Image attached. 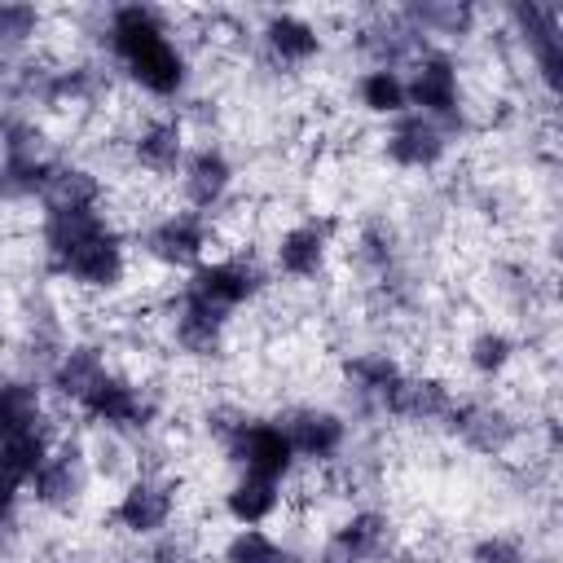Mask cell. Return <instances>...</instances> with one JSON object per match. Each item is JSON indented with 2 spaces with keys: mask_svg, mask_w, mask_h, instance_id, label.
<instances>
[{
  "mask_svg": "<svg viewBox=\"0 0 563 563\" xmlns=\"http://www.w3.org/2000/svg\"><path fill=\"white\" fill-rule=\"evenodd\" d=\"M97 40V48L110 57V66L119 70V79L154 101H185L194 88V57L189 44L176 35V18L128 0V4H110L97 13V26L88 31Z\"/></svg>",
  "mask_w": 563,
  "mask_h": 563,
  "instance_id": "cell-1",
  "label": "cell"
},
{
  "mask_svg": "<svg viewBox=\"0 0 563 563\" xmlns=\"http://www.w3.org/2000/svg\"><path fill=\"white\" fill-rule=\"evenodd\" d=\"M40 264L79 295L110 299L132 277V242L106 207H40Z\"/></svg>",
  "mask_w": 563,
  "mask_h": 563,
  "instance_id": "cell-2",
  "label": "cell"
},
{
  "mask_svg": "<svg viewBox=\"0 0 563 563\" xmlns=\"http://www.w3.org/2000/svg\"><path fill=\"white\" fill-rule=\"evenodd\" d=\"M75 413L106 435H128V440H145L154 431V422L163 418V396L158 387H150L145 378L128 374V369H106L92 391L75 405Z\"/></svg>",
  "mask_w": 563,
  "mask_h": 563,
  "instance_id": "cell-3",
  "label": "cell"
},
{
  "mask_svg": "<svg viewBox=\"0 0 563 563\" xmlns=\"http://www.w3.org/2000/svg\"><path fill=\"white\" fill-rule=\"evenodd\" d=\"M405 92H409V110L440 123L449 136L466 132V75H462V57L453 48H422L409 66H405Z\"/></svg>",
  "mask_w": 563,
  "mask_h": 563,
  "instance_id": "cell-4",
  "label": "cell"
},
{
  "mask_svg": "<svg viewBox=\"0 0 563 563\" xmlns=\"http://www.w3.org/2000/svg\"><path fill=\"white\" fill-rule=\"evenodd\" d=\"M216 224L189 207H163L136 229V251L163 273H194L216 255Z\"/></svg>",
  "mask_w": 563,
  "mask_h": 563,
  "instance_id": "cell-5",
  "label": "cell"
},
{
  "mask_svg": "<svg viewBox=\"0 0 563 563\" xmlns=\"http://www.w3.org/2000/svg\"><path fill=\"white\" fill-rule=\"evenodd\" d=\"M176 515H180V479L172 471H136L132 479L119 484L106 523L128 541H154L172 532Z\"/></svg>",
  "mask_w": 563,
  "mask_h": 563,
  "instance_id": "cell-6",
  "label": "cell"
},
{
  "mask_svg": "<svg viewBox=\"0 0 563 563\" xmlns=\"http://www.w3.org/2000/svg\"><path fill=\"white\" fill-rule=\"evenodd\" d=\"M180 286L189 295H198L202 303H211L216 312L238 317L242 308H251V303H260L268 295L273 273L255 251H224V255L202 260L194 273H185Z\"/></svg>",
  "mask_w": 563,
  "mask_h": 563,
  "instance_id": "cell-7",
  "label": "cell"
},
{
  "mask_svg": "<svg viewBox=\"0 0 563 563\" xmlns=\"http://www.w3.org/2000/svg\"><path fill=\"white\" fill-rule=\"evenodd\" d=\"M400 550V528L383 506H352L325 528L312 563H391Z\"/></svg>",
  "mask_w": 563,
  "mask_h": 563,
  "instance_id": "cell-8",
  "label": "cell"
},
{
  "mask_svg": "<svg viewBox=\"0 0 563 563\" xmlns=\"http://www.w3.org/2000/svg\"><path fill=\"white\" fill-rule=\"evenodd\" d=\"M92 462H88V440L84 435H57L40 471L26 479V497L44 515H79L88 493H92Z\"/></svg>",
  "mask_w": 563,
  "mask_h": 563,
  "instance_id": "cell-9",
  "label": "cell"
},
{
  "mask_svg": "<svg viewBox=\"0 0 563 563\" xmlns=\"http://www.w3.org/2000/svg\"><path fill=\"white\" fill-rule=\"evenodd\" d=\"M290 449H295V462L299 466H317V471H330L347 457V444H352V418L347 409L339 405H321V400H299V405H286L277 413Z\"/></svg>",
  "mask_w": 563,
  "mask_h": 563,
  "instance_id": "cell-10",
  "label": "cell"
},
{
  "mask_svg": "<svg viewBox=\"0 0 563 563\" xmlns=\"http://www.w3.org/2000/svg\"><path fill=\"white\" fill-rule=\"evenodd\" d=\"M220 457L224 466H233V475H264V479H277V484H290L299 462H295V449L282 431L277 418H260V413H242L238 427L220 440Z\"/></svg>",
  "mask_w": 563,
  "mask_h": 563,
  "instance_id": "cell-11",
  "label": "cell"
},
{
  "mask_svg": "<svg viewBox=\"0 0 563 563\" xmlns=\"http://www.w3.org/2000/svg\"><path fill=\"white\" fill-rule=\"evenodd\" d=\"M334 229L339 224L330 216L290 220L268 246V273L282 282H295V286L321 282L330 273V260H334Z\"/></svg>",
  "mask_w": 563,
  "mask_h": 563,
  "instance_id": "cell-12",
  "label": "cell"
},
{
  "mask_svg": "<svg viewBox=\"0 0 563 563\" xmlns=\"http://www.w3.org/2000/svg\"><path fill=\"white\" fill-rule=\"evenodd\" d=\"M444 435H453L466 453L506 457L519 444L523 422H519V413L506 400H493V396H457V405H453V413L444 422Z\"/></svg>",
  "mask_w": 563,
  "mask_h": 563,
  "instance_id": "cell-13",
  "label": "cell"
},
{
  "mask_svg": "<svg viewBox=\"0 0 563 563\" xmlns=\"http://www.w3.org/2000/svg\"><path fill=\"white\" fill-rule=\"evenodd\" d=\"M405 374H409L405 361L396 352H387V347H356L339 365L343 396H347L352 413H361V418H387Z\"/></svg>",
  "mask_w": 563,
  "mask_h": 563,
  "instance_id": "cell-14",
  "label": "cell"
},
{
  "mask_svg": "<svg viewBox=\"0 0 563 563\" xmlns=\"http://www.w3.org/2000/svg\"><path fill=\"white\" fill-rule=\"evenodd\" d=\"M506 26H510V40L528 53L541 88L554 97L559 92V75H563V22H559V9L554 4H541V0H515L501 9Z\"/></svg>",
  "mask_w": 563,
  "mask_h": 563,
  "instance_id": "cell-15",
  "label": "cell"
},
{
  "mask_svg": "<svg viewBox=\"0 0 563 563\" xmlns=\"http://www.w3.org/2000/svg\"><path fill=\"white\" fill-rule=\"evenodd\" d=\"M449 150H453V136L440 123H431V119H422L413 110L387 119L383 132H378L383 163L396 167V172H409V176H427V172L444 167Z\"/></svg>",
  "mask_w": 563,
  "mask_h": 563,
  "instance_id": "cell-16",
  "label": "cell"
},
{
  "mask_svg": "<svg viewBox=\"0 0 563 563\" xmlns=\"http://www.w3.org/2000/svg\"><path fill=\"white\" fill-rule=\"evenodd\" d=\"M176 185H180V202L198 216H216L233 202V189H238V163L233 154L220 145V141H202V145H189L180 172H176Z\"/></svg>",
  "mask_w": 563,
  "mask_h": 563,
  "instance_id": "cell-17",
  "label": "cell"
},
{
  "mask_svg": "<svg viewBox=\"0 0 563 563\" xmlns=\"http://www.w3.org/2000/svg\"><path fill=\"white\" fill-rule=\"evenodd\" d=\"M255 44L273 70H308L325 57V26L295 9H268L255 26Z\"/></svg>",
  "mask_w": 563,
  "mask_h": 563,
  "instance_id": "cell-18",
  "label": "cell"
},
{
  "mask_svg": "<svg viewBox=\"0 0 563 563\" xmlns=\"http://www.w3.org/2000/svg\"><path fill=\"white\" fill-rule=\"evenodd\" d=\"M123 150H128V163L154 180L163 176H176L185 154H189V119L176 114V110H163V114H145L132 123V132L123 136Z\"/></svg>",
  "mask_w": 563,
  "mask_h": 563,
  "instance_id": "cell-19",
  "label": "cell"
},
{
  "mask_svg": "<svg viewBox=\"0 0 563 563\" xmlns=\"http://www.w3.org/2000/svg\"><path fill=\"white\" fill-rule=\"evenodd\" d=\"M106 369H110V356H106V343L101 339H70L62 347V356L44 369V391L53 400H62V405L75 409Z\"/></svg>",
  "mask_w": 563,
  "mask_h": 563,
  "instance_id": "cell-20",
  "label": "cell"
},
{
  "mask_svg": "<svg viewBox=\"0 0 563 563\" xmlns=\"http://www.w3.org/2000/svg\"><path fill=\"white\" fill-rule=\"evenodd\" d=\"M62 154L44 150H0V202L4 207H31L48 198V185L57 176Z\"/></svg>",
  "mask_w": 563,
  "mask_h": 563,
  "instance_id": "cell-21",
  "label": "cell"
},
{
  "mask_svg": "<svg viewBox=\"0 0 563 563\" xmlns=\"http://www.w3.org/2000/svg\"><path fill=\"white\" fill-rule=\"evenodd\" d=\"M453 405H457V391L440 374H405L387 418H396L405 427H422V431H444Z\"/></svg>",
  "mask_w": 563,
  "mask_h": 563,
  "instance_id": "cell-22",
  "label": "cell"
},
{
  "mask_svg": "<svg viewBox=\"0 0 563 563\" xmlns=\"http://www.w3.org/2000/svg\"><path fill=\"white\" fill-rule=\"evenodd\" d=\"M286 506V484L277 479H264V475H233L220 493V510L233 528H264L282 515Z\"/></svg>",
  "mask_w": 563,
  "mask_h": 563,
  "instance_id": "cell-23",
  "label": "cell"
},
{
  "mask_svg": "<svg viewBox=\"0 0 563 563\" xmlns=\"http://www.w3.org/2000/svg\"><path fill=\"white\" fill-rule=\"evenodd\" d=\"M44 422H53L44 378H35L26 369L0 374V440L4 435H18V431H35Z\"/></svg>",
  "mask_w": 563,
  "mask_h": 563,
  "instance_id": "cell-24",
  "label": "cell"
},
{
  "mask_svg": "<svg viewBox=\"0 0 563 563\" xmlns=\"http://www.w3.org/2000/svg\"><path fill=\"white\" fill-rule=\"evenodd\" d=\"M400 18L422 35L427 48H449L453 40H466L475 31L479 9L453 4V0H422V4H405Z\"/></svg>",
  "mask_w": 563,
  "mask_h": 563,
  "instance_id": "cell-25",
  "label": "cell"
},
{
  "mask_svg": "<svg viewBox=\"0 0 563 563\" xmlns=\"http://www.w3.org/2000/svg\"><path fill=\"white\" fill-rule=\"evenodd\" d=\"M462 361H466V374L479 378V383H501L515 361H519V339L506 330V325H479L466 334L462 343Z\"/></svg>",
  "mask_w": 563,
  "mask_h": 563,
  "instance_id": "cell-26",
  "label": "cell"
},
{
  "mask_svg": "<svg viewBox=\"0 0 563 563\" xmlns=\"http://www.w3.org/2000/svg\"><path fill=\"white\" fill-rule=\"evenodd\" d=\"M352 97H356V110L369 114V119H396L409 110V92H405V70L396 66H365L356 79H352Z\"/></svg>",
  "mask_w": 563,
  "mask_h": 563,
  "instance_id": "cell-27",
  "label": "cell"
},
{
  "mask_svg": "<svg viewBox=\"0 0 563 563\" xmlns=\"http://www.w3.org/2000/svg\"><path fill=\"white\" fill-rule=\"evenodd\" d=\"M106 207V176L79 158H62L57 176L48 185V198L40 207Z\"/></svg>",
  "mask_w": 563,
  "mask_h": 563,
  "instance_id": "cell-28",
  "label": "cell"
},
{
  "mask_svg": "<svg viewBox=\"0 0 563 563\" xmlns=\"http://www.w3.org/2000/svg\"><path fill=\"white\" fill-rule=\"evenodd\" d=\"M216 563H299L295 545L268 528H233L216 554Z\"/></svg>",
  "mask_w": 563,
  "mask_h": 563,
  "instance_id": "cell-29",
  "label": "cell"
},
{
  "mask_svg": "<svg viewBox=\"0 0 563 563\" xmlns=\"http://www.w3.org/2000/svg\"><path fill=\"white\" fill-rule=\"evenodd\" d=\"M48 31V13L26 0H0V57H22Z\"/></svg>",
  "mask_w": 563,
  "mask_h": 563,
  "instance_id": "cell-30",
  "label": "cell"
},
{
  "mask_svg": "<svg viewBox=\"0 0 563 563\" xmlns=\"http://www.w3.org/2000/svg\"><path fill=\"white\" fill-rule=\"evenodd\" d=\"M466 563H532V550L515 532H484L466 545Z\"/></svg>",
  "mask_w": 563,
  "mask_h": 563,
  "instance_id": "cell-31",
  "label": "cell"
},
{
  "mask_svg": "<svg viewBox=\"0 0 563 563\" xmlns=\"http://www.w3.org/2000/svg\"><path fill=\"white\" fill-rule=\"evenodd\" d=\"M141 563H202V554L185 532H163V537L145 541Z\"/></svg>",
  "mask_w": 563,
  "mask_h": 563,
  "instance_id": "cell-32",
  "label": "cell"
},
{
  "mask_svg": "<svg viewBox=\"0 0 563 563\" xmlns=\"http://www.w3.org/2000/svg\"><path fill=\"white\" fill-rule=\"evenodd\" d=\"M22 497H26V484L9 471H0V545L18 532V515H22Z\"/></svg>",
  "mask_w": 563,
  "mask_h": 563,
  "instance_id": "cell-33",
  "label": "cell"
},
{
  "mask_svg": "<svg viewBox=\"0 0 563 563\" xmlns=\"http://www.w3.org/2000/svg\"><path fill=\"white\" fill-rule=\"evenodd\" d=\"M4 79H9V62L0 57V88H4Z\"/></svg>",
  "mask_w": 563,
  "mask_h": 563,
  "instance_id": "cell-34",
  "label": "cell"
}]
</instances>
